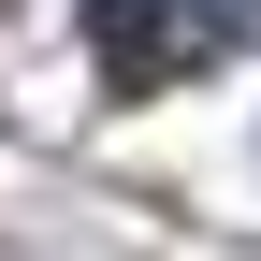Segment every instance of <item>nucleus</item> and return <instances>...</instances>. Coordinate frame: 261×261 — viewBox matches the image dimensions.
Returning a JSON list of instances; mask_svg holds the SVG:
<instances>
[{"mask_svg":"<svg viewBox=\"0 0 261 261\" xmlns=\"http://www.w3.org/2000/svg\"><path fill=\"white\" fill-rule=\"evenodd\" d=\"M232 15L247 0H87V58H102V87H160V73H189Z\"/></svg>","mask_w":261,"mask_h":261,"instance_id":"nucleus-1","label":"nucleus"}]
</instances>
